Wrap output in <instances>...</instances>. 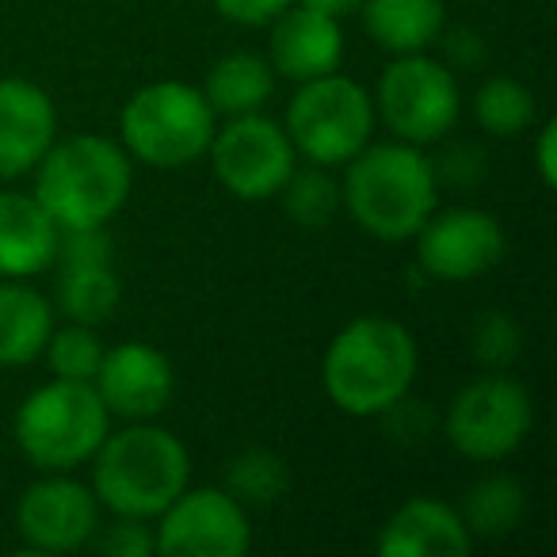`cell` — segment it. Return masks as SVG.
<instances>
[{
	"label": "cell",
	"mask_w": 557,
	"mask_h": 557,
	"mask_svg": "<svg viewBox=\"0 0 557 557\" xmlns=\"http://www.w3.org/2000/svg\"><path fill=\"white\" fill-rule=\"evenodd\" d=\"M417 371L420 348L412 329L386 313H363L329 341L321 386L344 417L374 420L401 409Z\"/></svg>",
	"instance_id": "cell-1"
},
{
	"label": "cell",
	"mask_w": 557,
	"mask_h": 557,
	"mask_svg": "<svg viewBox=\"0 0 557 557\" xmlns=\"http://www.w3.org/2000/svg\"><path fill=\"white\" fill-rule=\"evenodd\" d=\"M341 199L351 222L374 240H412L440 207V172L424 146L371 141L344 164Z\"/></svg>",
	"instance_id": "cell-2"
},
{
	"label": "cell",
	"mask_w": 557,
	"mask_h": 557,
	"mask_svg": "<svg viewBox=\"0 0 557 557\" xmlns=\"http://www.w3.org/2000/svg\"><path fill=\"white\" fill-rule=\"evenodd\" d=\"M88 466L103 511L149 523L191 485V450L157 420H126V428L108 432Z\"/></svg>",
	"instance_id": "cell-3"
},
{
	"label": "cell",
	"mask_w": 557,
	"mask_h": 557,
	"mask_svg": "<svg viewBox=\"0 0 557 557\" xmlns=\"http://www.w3.org/2000/svg\"><path fill=\"white\" fill-rule=\"evenodd\" d=\"M32 195L42 202L58 230L108 225L126 207L134 187V161L123 141L103 134H70L35 164Z\"/></svg>",
	"instance_id": "cell-4"
},
{
	"label": "cell",
	"mask_w": 557,
	"mask_h": 557,
	"mask_svg": "<svg viewBox=\"0 0 557 557\" xmlns=\"http://www.w3.org/2000/svg\"><path fill=\"white\" fill-rule=\"evenodd\" d=\"M111 432V412L92 382L50 379L32 389L12 420V435L27 462L39 473L88 466Z\"/></svg>",
	"instance_id": "cell-5"
},
{
	"label": "cell",
	"mask_w": 557,
	"mask_h": 557,
	"mask_svg": "<svg viewBox=\"0 0 557 557\" xmlns=\"http://www.w3.org/2000/svg\"><path fill=\"white\" fill-rule=\"evenodd\" d=\"M214 131V108L202 96V88L187 81H153L138 88L119 111V141L131 153V161L164 172L202 161Z\"/></svg>",
	"instance_id": "cell-6"
},
{
	"label": "cell",
	"mask_w": 557,
	"mask_h": 557,
	"mask_svg": "<svg viewBox=\"0 0 557 557\" xmlns=\"http://www.w3.org/2000/svg\"><path fill=\"white\" fill-rule=\"evenodd\" d=\"M374 96L341 70L302 81L287 103V131L298 161L344 169L363 146L374 141Z\"/></svg>",
	"instance_id": "cell-7"
},
{
	"label": "cell",
	"mask_w": 557,
	"mask_h": 557,
	"mask_svg": "<svg viewBox=\"0 0 557 557\" xmlns=\"http://www.w3.org/2000/svg\"><path fill=\"white\" fill-rule=\"evenodd\" d=\"M374 115L397 141H409V146H432L447 138L462 115V88L455 70L428 50L397 54L379 77Z\"/></svg>",
	"instance_id": "cell-8"
},
{
	"label": "cell",
	"mask_w": 557,
	"mask_h": 557,
	"mask_svg": "<svg viewBox=\"0 0 557 557\" xmlns=\"http://www.w3.org/2000/svg\"><path fill=\"white\" fill-rule=\"evenodd\" d=\"M534 428V401L523 382L504 371H488L466 382L447 405L443 432L470 462H504L527 443Z\"/></svg>",
	"instance_id": "cell-9"
},
{
	"label": "cell",
	"mask_w": 557,
	"mask_h": 557,
	"mask_svg": "<svg viewBox=\"0 0 557 557\" xmlns=\"http://www.w3.org/2000/svg\"><path fill=\"white\" fill-rule=\"evenodd\" d=\"M202 161H210L214 180L233 199L268 202L283 191L298 164V153L275 119L252 111V115H233L218 123Z\"/></svg>",
	"instance_id": "cell-10"
},
{
	"label": "cell",
	"mask_w": 557,
	"mask_h": 557,
	"mask_svg": "<svg viewBox=\"0 0 557 557\" xmlns=\"http://www.w3.org/2000/svg\"><path fill=\"white\" fill-rule=\"evenodd\" d=\"M153 534L164 557H240L252 546V516L225 485H187L153 519Z\"/></svg>",
	"instance_id": "cell-11"
},
{
	"label": "cell",
	"mask_w": 557,
	"mask_h": 557,
	"mask_svg": "<svg viewBox=\"0 0 557 557\" xmlns=\"http://www.w3.org/2000/svg\"><path fill=\"white\" fill-rule=\"evenodd\" d=\"M103 523V504L92 485L77 481L70 470L42 473L20 493L16 531L27 554H77L92 546Z\"/></svg>",
	"instance_id": "cell-12"
},
{
	"label": "cell",
	"mask_w": 557,
	"mask_h": 557,
	"mask_svg": "<svg viewBox=\"0 0 557 557\" xmlns=\"http://www.w3.org/2000/svg\"><path fill=\"white\" fill-rule=\"evenodd\" d=\"M412 240H417L420 271L440 283H470L488 275L508 252L500 218L481 207L435 210Z\"/></svg>",
	"instance_id": "cell-13"
},
{
	"label": "cell",
	"mask_w": 557,
	"mask_h": 557,
	"mask_svg": "<svg viewBox=\"0 0 557 557\" xmlns=\"http://www.w3.org/2000/svg\"><path fill=\"white\" fill-rule=\"evenodd\" d=\"M92 386L111 417L157 420L176 394V371L161 348L146 341H126L103 351Z\"/></svg>",
	"instance_id": "cell-14"
},
{
	"label": "cell",
	"mask_w": 557,
	"mask_h": 557,
	"mask_svg": "<svg viewBox=\"0 0 557 557\" xmlns=\"http://www.w3.org/2000/svg\"><path fill=\"white\" fill-rule=\"evenodd\" d=\"M268 27V62L275 77L302 85V81L325 77V73H336L344 65V20L313 12L295 0Z\"/></svg>",
	"instance_id": "cell-15"
},
{
	"label": "cell",
	"mask_w": 557,
	"mask_h": 557,
	"mask_svg": "<svg viewBox=\"0 0 557 557\" xmlns=\"http://www.w3.org/2000/svg\"><path fill=\"white\" fill-rule=\"evenodd\" d=\"M58 138V108L24 77L0 81V180L27 176Z\"/></svg>",
	"instance_id": "cell-16"
},
{
	"label": "cell",
	"mask_w": 557,
	"mask_h": 557,
	"mask_svg": "<svg viewBox=\"0 0 557 557\" xmlns=\"http://www.w3.org/2000/svg\"><path fill=\"white\" fill-rule=\"evenodd\" d=\"M374 549L382 557H466L473 549V534L466 531L458 508L435 496H412L382 523Z\"/></svg>",
	"instance_id": "cell-17"
},
{
	"label": "cell",
	"mask_w": 557,
	"mask_h": 557,
	"mask_svg": "<svg viewBox=\"0 0 557 557\" xmlns=\"http://www.w3.org/2000/svg\"><path fill=\"white\" fill-rule=\"evenodd\" d=\"M58 233L32 191H0V278H35L54 268Z\"/></svg>",
	"instance_id": "cell-18"
},
{
	"label": "cell",
	"mask_w": 557,
	"mask_h": 557,
	"mask_svg": "<svg viewBox=\"0 0 557 557\" xmlns=\"http://www.w3.org/2000/svg\"><path fill=\"white\" fill-rule=\"evenodd\" d=\"M54 333V302L27 278H0V367L42 359Z\"/></svg>",
	"instance_id": "cell-19"
},
{
	"label": "cell",
	"mask_w": 557,
	"mask_h": 557,
	"mask_svg": "<svg viewBox=\"0 0 557 557\" xmlns=\"http://www.w3.org/2000/svg\"><path fill=\"white\" fill-rule=\"evenodd\" d=\"M363 27L386 54H420L443 39L447 4L443 0H363Z\"/></svg>",
	"instance_id": "cell-20"
},
{
	"label": "cell",
	"mask_w": 557,
	"mask_h": 557,
	"mask_svg": "<svg viewBox=\"0 0 557 557\" xmlns=\"http://www.w3.org/2000/svg\"><path fill=\"white\" fill-rule=\"evenodd\" d=\"M123 302L115 260H58L54 313L77 325H108Z\"/></svg>",
	"instance_id": "cell-21"
},
{
	"label": "cell",
	"mask_w": 557,
	"mask_h": 557,
	"mask_svg": "<svg viewBox=\"0 0 557 557\" xmlns=\"http://www.w3.org/2000/svg\"><path fill=\"white\" fill-rule=\"evenodd\" d=\"M275 70L263 54L233 50L210 65L207 81H202V96L210 100L218 119L252 115V111L268 108V100L275 96Z\"/></svg>",
	"instance_id": "cell-22"
},
{
	"label": "cell",
	"mask_w": 557,
	"mask_h": 557,
	"mask_svg": "<svg viewBox=\"0 0 557 557\" xmlns=\"http://www.w3.org/2000/svg\"><path fill=\"white\" fill-rule=\"evenodd\" d=\"M462 516L466 531L473 539H504L511 534L527 516V488L508 473H488V478L473 481L462 496Z\"/></svg>",
	"instance_id": "cell-23"
},
{
	"label": "cell",
	"mask_w": 557,
	"mask_h": 557,
	"mask_svg": "<svg viewBox=\"0 0 557 557\" xmlns=\"http://www.w3.org/2000/svg\"><path fill=\"white\" fill-rule=\"evenodd\" d=\"M336 169L325 164H295V172L287 176L283 191L275 199H283L290 222L302 225V230H325L336 214H341V180L333 176Z\"/></svg>",
	"instance_id": "cell-24"
},
{
	"label": "cell",
	"mask_w": 557,
	"mask_h": 557,
	"mask_svg": "<svg viewBox=\"0 0 557 557\" xmlns=\"http://www.w3.org/2000/svg\"><path fill=\"white\" fill-rule=\"evenodd\" d=\"M473 119L493 138H519L534 126V92L516 77H488L473 92Z\"/></svg>",
	"instance_id": "cell-25"
},
{
	"label": "cell",
	"mask_w": 557,
	"mask_h": 557,
	"mask_svg": "<svg viewBox=\"0 0 557 557\" xmlns=\"http://www.w3.org/2000/svg\"><path fill=\"white\" fill-rule=\"evenodd\" d=\"M225 488L237 496L245 508H268L290 488L287 458L268 447H248L225 470Z\"/></svg>",
	"instance_id": "cell-26"
},
{
	"label": "cell",
	"mask_w": 557,
	"mask_h": 557,
	"mask_svg": "<svg viewBox=\"0 0 557 557\" xmlns=\"http://www.w3.org/2000/svg\"><path fill=\"white\" fill-rule=\"evenodd\" d=\"M103 341H100V329L92 325H70L50 333L47 348H42V359H47L50 374L54 379H65V382H92L96 371H100V359H103Z\"/></svg>",
	"instance_id": "cell-27"
},
{
	"label": "cell",
	"mask_w": 557,
	"mask_h": 557,
	"mask_svg": "<svg viewBox=\"0 0 557 557\" xmlns=\"http://www.w3.org/2000/svg\"><path fill=\"white\" fill-rule=\"evenodd\" d=\"M470 341H473V359H478L485 371H508L519 359V348H523L519 325L508 313H496V310L485 313V318L473 325Z\"/></svg>",
	"instance_id": "cell-28"
},
{
	"label": "cell",
	"mask_w": 557,
	"mask_h": 557,
	"mask_svg": "<svg viewBox=\"0 0 557 557\" xmlns=\"http://www.w3.org/2000/svg\"><path fill=\"white\" fill-rule=\"evenodd\" d=\"M92 546L108 557H149L157 554V534L149 519L115 516L111 523H100Z\"/></svg>",
	"instance_id": "cell-29"
},
{
	"label": "cell",
	"mask_w": 557,
	"mask_h": 557,
	"mask_svg": "<svg viewBox=\"0 0 557 557\" xmlns=\"http://www.w3.org/2000/svg\"><path fill=\"white\" fill-rule=\"evenodd\" d=\"M210 4H214L218 16L237 27H268L271 20L283 16L295 0H210Z\"/></svg>",
	"instance_id": "cell-30"
},
{
	"label": "cell",
	"mask_w": 557,
	"mask_h": 557,
	"mask_svg": "<svg viewBox=\"0 0 557 557\" xmlns=\"http://www.w3.org/2000/svg\"><path fill=\"white\" fill-rule=\"evenodd\" d=\"M534 172H539L542 187L557 184V123L546 119L539 126V138H534Z\"/></svg>",
	"instance_id": "cell-31"
},
{
	"label": "cell",
	"mask_w": 557,
	"mask_h": 557,
	"mask_svg": "<svg viewBox=\"0 0 557 557\" xmlns=\"http://www.w3.org/2000/svg\"><path fill=\"white\" fill-rule=\"evenodd\" d=\"M298 4H306V9H313V12H325V16H333V20H344V16H356L363 0H298Z\"/></svg>",
	"instance_id": "cell-32"
}]
</instances>
